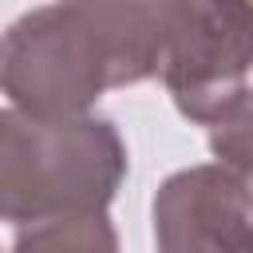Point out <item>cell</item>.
Returning <instances> with one entry per match:
<instances>
[{"label": "cell", "instance_id": "5b68a950", "mask_svg": "<svg viewBox=\"0 0 253 253\" xmlns=\"http://www.w3.org/2000/svg\"><path fill=\"white\" fill-rule=\"evenodd\" d=\"M8 253H119V233L107 213H71L16 229Z\"/></svg>", "mask_w": 253, "mask_h": 253}, {"label": "cell", "instance_id": "277c9868", "mask_svg": "<svg viewBox=\"0 0 253 253\" xmlns=\"http://www.w3.org/2000/svg\"><path fill=\"white\" fill-rule=\"evenodd\" d=\"M150 221L154 253H253V198L225 162L174 170L154 190Z\"/></svg>", "mask_w": 253, "mask_h": 253}, {"label": "cell", "instance_id": "8992f818", "mask_svg": "<svg viewBox=\"0 0 253 253\" xmlns=\"http://www.w3.org/2000/svg\"><path fill=\"white\" fill-rule=\"evenodd\" d=\"M210 150L217 162L237 170V178L253 198V91H245V99L210 126Z\"/></svg>", "mask_w": 253, "mask_h": 253}, {"label": "cell", "instance_id": "3957f363", "mask_svg": "<svg viewBox=\"0 0 253 253\" xmlns=\"http://www.w3.org/2000/svg\"><path fill=\"white\" fill-rule=\"evenodd\" d=\"M253 71V0H178L158 79L174 107L213 126L245 99Z\"/></svg>", "mask_w": 253, "mask_h": 253}, {"label": "cell", "instance_id": "7a4b0ae2", "mask_svg": "<svg viewBox=\"0 0 253 253\" xmlns=\"http://www.w3.org/2000/svg\"><path fill=\"white\" fill-rule=\"evenodd\" d=\"M123 178L126 142L111 119L0 111V217L12 229L71 213H107Z\"/></svg>", "mask_w": 253, "mask_h": 253}, {"label": "cell", "instance_id": "6da1fadb", "mask_svg": "<svg viewBox=\"0 0 253 253\" xmlns=\"http://www.w3.org/2000/svg\"><path fill=\"white\" fill-rule=\"evenodd\" d=\"M178 0H51L8 24L0 83L36 119L91 115L95 99L158 75Z\"/></svg>", "mask_w": 253, "mask_h": 253}]
</instances>
